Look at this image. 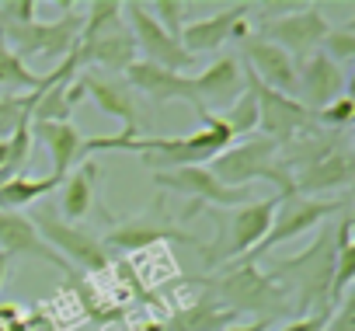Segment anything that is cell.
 <instances>
[{"label": "cell", "instance_id": "obj_35", "mask_svg": "<svg viewBox=\"0 0 355 331\" xmlns=\"http://www.w3.org/2000/svg\"><path fill=\"white\" fill-rule=\"evenodd\" d=\"M324 331H355V296H352V293H345V296L334 303V310L327 314Z\"/></svg>", "mask_w": 355, "mask_h": 331}, {"label": "cell", "instance_id": "obj_4", "mask_svg": "<svg viewBox=\"0 0 355 331\" xmlns=\"http://www.w3.org/2000/svg\"><path fill=\"white\" fill-rule=\"evenodd\" d=\"M209 171L230 185V189H251V182H272L279 192V199L293 196V175L282 168L279 160V146L265 136H251L241 143H230L223 153L213 157Z\"/></svg>", "mask_w": 355, "mask_h": 331}, {"label": "cell", "instance_id": "obj_19", "mask_svg": "<svg viewBox=\"0 0 355 331\" xmlns=\"http://www.w3.org/2000/svg\"><path fill=\"white\" fill-rule=\"evenodd\" d=\"M73 63L77 70H87V67H105V70H122L129 63H136V42H132V32L125 28V18L122 25L101 32V35H91V39H80L77 49H73Z\"/></svg>", "mask_w": 355, "mask_h": 331}, {"label": "cell", "instance_id": "obj_14", "mask_svg": "<svg viewBox=\"0 0 355 331\" xmlns=\"http://www.w3.org/2000/svg\"><path fill=\"white\" fill-rule=\"evenodd\" d=\"M251 8L254 4H230L209 18H199V22H189L185 32H182V49L189 56H199V53H216L223 49L227 42H244L251 35Z\"/></svg>", "mask_w": 355, "mask_h": 331}, {"label": "cell", "instance_id": "obj_6", "mask_svg": "<svg viewBox=\"0 0 355 331\" xmlns=\"http://www.w3.org/2000/svg\"><path fill=\"white\" fill-rule=\"evenodd\" d=\"M185 244L199 255H206V241L192 230H182V223L171 220L167 213V203L164 196L157 203H150L139 217H129L122 223H112V230L105 234V248H119V251H143V248H153V244Z\"/></svg>", "mask_w": 355, "mask_h": 331}, {"label": "cell", "instance_id": "obj_8", "mask_svg": "<svg viewBox=\"0 0 355 331\" xmlns=\"http://www.w3.org/2000/svg\"><path fill=\"white\" fill-rule=\"evenodd\" d=\"M157 189H167V192H182L189 196L192 203L185 206V220L189 217H199L202 206H216V210H234V206H248L251 203V189H230L223 185L206 164L199 168H174V171H157L153 175Z\"/></svg>", "mask_w": 355, "mask_h": 331}, {"label": "cell", "instance_id": "obj_31", "mask_svg": "<svg viewBox=\"0 0 355 331\" xmlns=\"http://www.w3.org/2000/svg\"><path fill=\"white\" fill-rule=\"evenodd\" d=\"M320 53H324L331 63H338L341 70H348V67L355 63V25L348 22L345 28H331V32L324 35V42H320Z\"/></svg>", "mask_w": 355, "mask_h": 331}, {"label": "cell", "instance_id": "obj_9", "mask_svg": "<svg viewBox=\"0 0 355 331\" xmlns=\"http://www.w3.org/2000/svg\"><path fill=\"white\" fill-rule=\"evenodd\" d=\"M28 220H32V227L39 230V237H42L67 265L77 262L84 272H105V269L112 265L108 248H105L94 234L80 230L77 223L60 220V213H53V210H32Z\"/></svg>", "mask_w": 355, "mask_h": 331}, {"label": "cell", "instance_id": "obj_3", "mask_svg": "<svg viewBox=\"0 0 355 331\" xmlns=\"http://www.w3.org/2000/svg\"><path fill=\"white\" fill-rule=\"evenodd\" d=\"M209 296H216L234 314H254L258 321H275L293 314L289 296L261 272L254 262H234L227 272L209 279Z\"/></svg>", "mask_w": 355, "mask_h": 331}, {"label": "cell", "instance_id": "obj_18", "mask_svg": "<svg viewBox=\"0 0 355 331\" xmlns=\"http://www.w3.org/2000/svg\"><path fill=\"white\" fill-rule=\"evenodd\" d=\"M84 98H91L105 115L119 119L125 133H143V112H139V98L129 91L125 80L112 77V74H84Z\"/></svg>", "mask_w": 355, "mask_h": 331}, {"label": "cell", "instance_id": "obj_30", "mask_svg": "<svg viewBox=\"0 0 355 331\" xmlns=\"http://www.w3.org/2000/svg\"><path fill=\"white\" fill-rule=\"evenodd\" d=\"M115 25H122V4H119V0H91L87 15H84V25H80V39L101 35V32H108Z\"/></svg>", "mask_w": 355, "mask_h": 331}, {"label": "cell", "instance_id": "obj_10", "mask_svg": "<svg viewBox=\"0 0 355 331\" xmlns=\"http://www.w3.org/2000/svg\"><path fill=\"white\" fill-rule=\"evenodd\" d=\"M345 206H348V199H303V196H286V199H279L265 241H261L248 258H241V262H254V258L268 255L272 248H279V244H286V241H293V237L313 230L317 223L331 220L334 213H345Z\"/></svg>", "mask_w": 355, "mask_h": 331}, {"label": "cell", "instance_id": "obj_20", "mask_svg": "<svg viewBox=\"0 0 355 331\" xmlns=\"http://www.w3.org/2000/svg\"><path fill=\"white\" fill-rule=\"evenodd\" d=\"M241 49H244V60H248V74H254L265 87L296 98V63H293V56H286L279 46H272L258 35H248L241 42Z\"/></svg>", "mask_w": 355, "mask_h": 331}, {"label": "cell", "instance_id": "obj_26", "mask_svg": "<svg viewBox=\"0 0 355 331\" xmlns=\"http://www.w3.org/2000/svg\"><path fill=\"white\" fill-rule=\"evenodd\" d=\"M237 314L234 310H227L216 296H202V300H196L192 307H185V310H178L160 331H227L230 328V321H234Z\"/></svg>", "mask_w": 355, "mask_h": 331}, {"label": "cell", "instance_id": "obj_23", "mask_svg": "<svg viewBox=\"0 0 355 331\" xmlns=\"http://www.w3.org/2000/svg\"><path fill=\"white\" fill-rule=\"evenodd\" d=\"M32 136L39 139V143H46V150H49V157H53V178H67L80 160H87L84 157V136H80V129L73 126V122H32Z\"/></svg>", "mask_w": 355, "mask_h": 331}, {"label": "cell", "instance_id": "obj_33", "mask_svg": "<svg viewBox=\"0 0 355 331\" xmlns=\"http://www.w3.org/2000/svg\"><path fill=\"white\" fill-rule=\"evenodd\" d=\"M146 11L171 39H182V32L189 25V4L185 0H157V4H150Z\"/></svg>", "mask_w": 355, "mask_h": 331}, {"label": "cell", "instance_id": "obj_21", "mask_svg": "<svg viewBox=\"0 0 355 331\" xmlns=\"http://www.w3.org/2000/svg\"><path fill=\"white\" fill-rule=\"evenodd\" d=\"M192 84H196V94H199V108H206V112L230 108L244 94V67H241L237 56H220L206 70H199L192 77Z\"/></svg>", "mask_w": 355, "mask_h": 331}, {"label": "cell", "instance_id": "obj_15", "mask_svg": "<svg viewBox=\"0 0 355 331\" xmlns=\"http://www.w3.org/2000/svg\"><path fill=\"white\" fill-rule=\"evenodd\" d=\"M355 178V160H352V150L348 143H334L327 153L306 160L303 168L293 171V196H303V199H317L324 192H334V189H345L352 185Z\"/></svg>", "mask_w": 355, "mask_h": 331}, {"label": "cell", "instance_id": "obj_17", "mask_svg": "<svg viewBox=\"0 0 355 331\" xmlns=\"http://www.w3.org/2000/svg\"><path fill=\"white\" fill-rule=\"evenodd\" d=\"M132 94H143L146 101L153 105H171V101H185L192 108H199V94H196V84L189 74H174V70H164V67H153V63H129L125 67V77Z\"/></svg>", "mask_w": 355, "mask_h": 331}, {"label": "cell", "instance_id": "obj_1", "mask_svg": "<svg viewBox=\"0 0 355 331\" xmlns=\"http://www.w3.org/2000/svg\"><path fill=\"white\" fill-rule=\"evenodd\" d=\"M202 129H196L192 136H94V139H84V157L87 153H98V150H122V153H139L143 164H150L153 175L157 171H174V168H199V164L213 160L216 153H223L234 136L230 129L223 126V119L216 112H206V108H196Z\"/></svg>", "mask_w": 355, "mask_h": 331}, {"label": "cell", "instance_id": "obj_24", "mask_svg": "<svg viewBox=\"0 0 355 331\" xmlns=\"http://www.w3.org/2000/svg\"><path fill=\"white\" fill-rule=\"evenodd\" d=\"M98 182H101V164L98 160H80L77 168L63 178V199H60V210L67 223H77L91 213L94 206V196H98Z\"/></svg>", "mask_w": 355, "mask_h": 331}, {"label": "cell", "instance_id": "obj_37", "mask_svg": "<svg viewBox=\"0 0 355 331\" xmlns=\"http://www.w3.org/2000/svg\"><path fill=\"white\" fill-rule=\"evenodd\" d=\"M324 324H327V314H306V317H293L279 331H324Z\"/></svg>", "mask_w": 355, "mask_h": 331}, {"label": "cell", "instance_id": "obj_36", "mask_svg": "<svg viewBox=\"0 0 355 331\" xmlns=\"http://www.w3.org/2000/svg\"><path fill=\"white\" fill-rule=\"evenodd\" d=\"M0 331H28V321L15 303H0Z\"/></svg>", "mask_w": 355, "mask_h": 331}, {"label": "cell", "instance_id": "obj_34", "mask_svg": "<svg viewBox=\"0 0 355 331\" xmlns=\"http://www.w3.org/2000/svg\"><path fill=\"white\" fill-rule=\"evenodd\" d=\"M352 115H355V98H348V94H341L338 101H331L324 112H317L313 119H317V126L320 129H331V133H345L348 126H352Z\"/></svg>", "mask_w": 355, "mask_h": 331}, {"label": "cell", "instance_id": "obj_38", "mask_svg": "<svg viewBox=\"0 0 355 331\" xmlns=\"http://www.w3.org/2000/svg\"><path fill=\"white\" fill-rule=\"evenodd\" d=\"M272 321H251V324H230L227 331H268Z\"/></svg>", "mask_w": 355, "mask_h": 331}, {"label": "cell", "instance_id": "obj_13", "mask_svg": "<svg viewBox=\"0 0 355 331\" xmlns=\"http://www.w3.org/2000/svg\"><path fill=\"white\" fill-rule=\"evenodd\" d=\"M122 18L129 22L125 28L132 32V42H136V53H143V63H153V67H164V70H192L196 67V56H189L182 49V42L171 39L146 11V4L132 0V4H122Z\"/></svg>", "mask_w": 355, "mask_h": 331}, {"label": "cell", "instance_id": "obj_16", "mask_svg": "<svg viewBox=\"0 0 355 331\" xmlns=\"http://www.w3.org/2000/svg\"><path fill=\"white\" fill-rule=\"evenodd\" d=\"M345 87H348V74L338 63H331L324 53H313L296 63V94H300L296 101L310 115H317L331 101H338L345 94Z\"/></svg>", "mask_w": 355, "mask_h": 331}, {"label": "cell", "instance_id": "obj_11", "mask_svg": "<svg viewBox=\"0 0 355 331\" xmlns=\"http://www.w3.org/2000/svg\"><path fill=\"white\" fill-rule=\"evenodd\" d=\"M327 32H331V22L320 15V8L300 4L289 15H279L272 22H258L254 35L272 42V46H279L286 56H293V63H300V60L320 53V42H324Z\"/></svg>", "mask_w": 355, "mask_h": 331}, {"label": "cell", "instance_id": "obj_7", "mask_svg": "<svg viewBox=\"0 0 355 331\" xmlns=\"http://www.w3.org/2000/svg\"><path fill=\"white\" fill-rule=\"evenodd\" d=\"M84 15H77L70 4H63V15L56 22H28V25H0L8 49L15 56H70L80 39Z\"/></svg>", "mask_w": 355, "mask_h": 331}, {"label": "cell", "instance_id": "obj_12", "mask_svg": "<svg viewBox=\"0 0 355 331\" xmlns=\"http://www.w3.org/2000/svg\"><path fill=\"white\" fill-rule=\"evenodd\" d=\"M244 77H248L254 98H258V129H261L265 139H272L279 150H282L286 143H293L296 136H303V133H310V129L317 126V119H313L296 98L265 87V84H261L254 74H248V70H244Z\"/></svg>", "mask_w": 355, "mask_h": 331}, {"label": "cell", "instance_id": "obj_29", "mask_svg": "<svg viewBox=\"0 0 355 331\" xmlns=\"http://www.w3.org/2000/svg\"><path fill=\"white\" fill-rule=\"evenodd\" d=\"M220 119H223V126L230 129V136L237 139H244V136H251L254 129H258V98H254V91H251V84H248V77H244V94L230 105V108H223L220 112Z\"/></svg>", "mask_w": 355, "mask_h": 331}, {"label": "cell", "instance_id": "obj_5", "mask_svg": "<svg viewBox=\"0 0 355 331\" xmlns=\"http://www.w3.org/2000/svg\"><path fill=\"white\" fill-rule=\"evenodd\" d=\"M275 206H279V196H268V199H251L248 206H237L230 217L216 213L220 241L206 244L202 262L206 265H227V262L248 258L265 241V234L272 227V217H275Z\"/></svg>", "mask_w": 355, "mask_h": 331}, {"label": "cell", "instance_id": "obj_22", "mask_svg": "<svg viewBox=\"0 0 355 331\" xmlns=\"http://www.w3.org/2000/svg\"><path fill=\"white\" fill-rule=\"evenodd\" d=\"M0 251L8 258H35V262H49L70 272V265L39 237V230L32 227L25 213H0Z\"/></svg>", "mask_w": 355, "mask_h": 331}, {"label": "cell", "instance_id": "obj_25", "mask_svg": "<svg viewBox=\"0 0 355 331\" xmlns=\"http://www.w3.org/2000/svg\"><path fill=\"white\" fill-rule=\"evenodd\" d=\"M77 74V63H73V53L53 70V74H35L28 70V63L21 56H15L0 35V87H11V91H39V87H49L56 84L60 77H73Z\"/></svg>", "mask_w": 355, "mask_h": 331}, {"label": "cell", "instance_id": "obj_39", "mask_svg": "<svg viewBox=\"0 0 355 331\" xmlns=\"http://www.w3.org/2000/svg\"><path fill=\"white\" fill-rule=\"evenodd\" d=\"M8 265H11V258L0 251V286H4V279H8Z\"/></svg>", "mask_w": 355, "mask_h": 331}, {"label": "cell", "instance_id": "obj_28", "mask_svg": "<svg viewBox=\"0 0 355 331\" xmlns=\"http://www.w3.org/2000/svg\"><path fill=\"white\" fill-rule=\"evenodd\" d=\"M73 77H77V74H73ZM67 84H70V77H60L56 84L39 87L28 119H32V122H73V105H70V98H67Z\"/></svg>", "mask_w": 355, "mask_h": 331}, {"label": "cell", "instance_id": "obj_27", "mask_svg": "<svg viewBox=\"0 0 355 331\" xmlns=\"http://www.w3.org/2000/svg\"><path fill=\"white\" fill-rule=\"evenodd\" d=\"M60 185H63V182H60V178H53V175H46V178L18 175V178H11V182L0 185V213H18V210H25V206L39 203L42 196L56 192Z\"/></svg>", "mask_w": 355, "mask_h": 331}, {"label": "cell", "instance_id": "obj_2", "mask_svg": "<svg viewBox=\"0 0 355 331\" xmlns=\"http://www.w3.org/2000/svg\"><path fill=\"white\" fill-rule=\"evenodd\" d=\"M334 227L320 230L313 244L296 258H265V275L289 296L293 317L331 314V279H334Z\"/></svg>", "mask_w": 355, "mask_h": 331}, {"label": "cell", "instance_id": "obj_32", "mask_svg": "<svg viewBox=\"0 0 355 331\" xmlns=\"http://www.w3.org/2000/svg\"><path fill=\"white\" fill-rule=\"evenodd\" d=\"M32 105H35V91L28 94H8L0 98V139H8L21 122H32Z\"/></svg>", "mask_w": 355, "mask_h": 331}]
</instances>
